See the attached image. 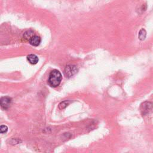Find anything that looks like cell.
<instances>
[{
	"label": "cell",
	"mask_w": 153,
	"mask_h": 153,
	"mask_svg": "<svg viewBox=\"0 0 153 153\" xmlns=\"http://www.w3.org/2000/svg\"><path fill=\"white\" fill-rule=\"evenodd\" d=\"M62 79L61 73L57 69L53 70L49 74L48 79V84L53 87L59 86Z\"/></svg>",
	"instance_id": "6da1fadb"
},
{
	"label": "cell",
	"mask_w": 153,
	"mask_h": 153,
	"mask_svg": "<svg viewBox=\"0 0 153 153\" xmlns=\"http://www.w3.org/2000/svg\"><path fill=\"white\" fill-rule=\"evenodd\" d=\"M153 108V104L148 101H145L143 102L140 105V111L142 112V114L143 115H145L149 113L150 111Z\"/></svg>",
	"instance_id": "7a4b0ae2"
},
{
	"label": "cell",
	"mask_w": 153,
	"mask_h": 153,
	"mask_svg": "<svg viewBox=\"0 0 153 153\" xmlns=\"http://www.w3.org/2000/svg\"><path fill=\"white\" fill-rule=\"evenodd\" d=\"M76 71L77 70L75 66L68 65L65 68L64 74L66 77H71L74 75L76 72Z\"/></svg>",
	"instance_id": "3957f363"
},
{
	"label": "cell",
	"mask_w": 153,
	"mask_h": 153,
	"mask_svg": "<svg viewBox=\"0 0 153 153\" xmlns=\"http://www.w3.org/2000/svg\"><path fill=\"white\" fill-rule=\"evenodd\" d=\"M11 103V98L8 96H4L1 97L0 100V104L2 108L4 109H8Z\"/></svg>",
	"instance_id": "277c9868"
},
{
	"label": "cell",
	"mask_w": 153,
	"mask_h": 153,
	"mask_svg": "<svg viewBox=\"0 0 153 153\" xmlns=\"http://www.w3.org/2000/svg\"><path fill=\"white\" fill-rule=\"evenodd\" d=\"M41 41V38L37 35H33L29 39V42L30 44L35 47L38 46L40 44Z\"/></svg>",
	"instance_id": "5b68a950"
},
{
	"label": "cell",
	"mask_w": 153,
	"mask_h": 153,
	"mask_svg": "<svg viewBox=\"0 0 153 153\" xmlns=\"http://www.w3.org/2000/svg\"><path fill=\"white\" fill-rule=\"evenodd\" d=\"M27 59L28 62L32 65H35L38 62V57L37 56L33 54H30L27 56Z\"/></svg>",
	"instance_id": "8992f818"
},
{
	"label": "cell",
	"mask_w": 153,
	"mask_h": 153,
	"mask_svg": "<svg viewBox=\"0 0 153 153\" xmlns=\"http://www.w3.org/2000/svg\"><path fill=\"white\" fill-rule=\"evenodd\" d=\"M146 32L144 29H141L139 32V35H138V38L141 41H143L145 40V39L146 38Z\"/></svg>",
	"instance_id": "52a82bcc"
},
{
	"label": "cell",
	"mask_w": 153,
	"mask_h": 153,
	"mask_svg": "<svg viewBox=\"0 0 153 153\" xmlns=\"http://www.w3.org/2000/svg\"><path fill=\"white\" fill-rule=\"evenodd\" d=\"M69 103V100H65L62 102H61L59 105V108L60 109H64L65 108H66L68 104Z\"/></svg>",
	"instance_id": "ba28073f"
},
{
	"label": "cell",
	"mask_w": 153,
	"mask_h": 153,
	"mask_svg": "<svg viewBox=\"0 0 153 153\" xmlns=\"http://www.w3.org/2000/svg\"><path fill=\"white\" fill-rule=\"evenodd\" d=\"M0 130H1V133H6L8 130V127H7V126H6L5 125H2L0 127Z\"/></svg>",
	"instance_id": "9c48e42d"
},
{
	"label": "cell",
	"mask_w": 153,
	"mask_h": 153,
	"mask_svg": "<svg viewBox=\"0 0 153 153\" xmlns=\"http://www.w3.org/2000/svg\"><path fill=\"white\" fill-rule=\"evenodd\" d=\"M146 8H147V5H146V4H143L142 5V6L141 7V10L142 11V12L143 11H145L146 10Z\"/></svg>",
	"instance_id": "30bf717a"
}]
</instances>
